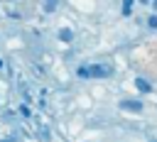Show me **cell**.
Wrapping results in <instances>:
<instances>
[{"label":"cell","instance_id":"6da1fadb","mask_svg":"<svg viewBox=\"0 0 157 142\" xmlns=\"http://www.w3.org/2000/svg\"><path fill=\"white\" fill-rule=\"evenodd\" d=\"M88 71H91V76L103 78V76H110L113 73V66L110 64H93V66H88Z\"/></svg>","mask_w":157,"mask_h":142},{"label":"cell","instance_id":"7a4b0ae2","mask_svg":"<svg viewBox=\"0 0 157 142\" xmlns=\"http://www.w3.org/2000/svg\"><path fill=\"white\" fill-rule=\"evenodd\" d=\"M120 108L123 110H130V113H140L142 110V103L140 100H120Z\"/></svg>","mask_w":157,"mask_h":142},{"label":"cell","instance_id":"3957f363","mask_svg":"<svg viewBox=\"0 0 157 142\" xmlns=\"http://www.w3.org/2000/svg\"><path fill=\"white\" fill-rule=\"evenodd\" d=\"M59 39H61V42H71V39H74V32H71L69 27H61V29H59Z\"/></svg>","mask_w":157,"mask_h":142},{"label":"cell","instance_id":"277c9868","mask_svg":"<svg viewBox=\"0 0 157 142\" xmlns=\"http://www.w3.org/2000/svg\"><path fill=\"white\" fill-rule=\"evenodd\" d=\"M135 86H137V88H140L142 93H150V91H152V86H150V83H147L145 78H135Z\"/></svg>","mask_w":157,"mask_h":142},{"label":"cell","instance_id":"5b68a950","mask_svg":"<svg viewBox=\"0 0 157 142\" xmlns=\"http://www.w3.org/2000/svg\"><path fill=\"white\" fill-rule=\"evenodd\" d=\"M78 78H91V71H88V66H78Z\"/></svg>","mask_w":157,"mask_h":142},{"label":"cell","instance_id":"8992f818","mask_svg":"<svg viewBox=\"0 0 157 142\" xmlns=\"http://www.w3.org/2000/svg\"><path fill=\"white\" fill-rule=\"evenodd\" d=\"M44 10H47V12H54V10H56V0H49V2L44 5Z\"/></svg>","mask_w":157,"mask_h":142},{"label":"cell","instance_id":"52a82bcc","mask_svg":"<svg viewBox=\"0 0 157 142\" xmlns=\"http://www.w3.org/2000/svg\"><path fill=\"white\" fill-rule=\"evenodd\" d=\"M130 10H132V0H125V5H123V15H130Z\"/></svg>","mask_w":157,"mask_h":142},{"label":"cell","instance_id":"ba28073f","mask_svg":"<svg viewBox=\"0 0 157 142\" xmlns=\"http://www.w3.org/2000/svg\"><path fill=\"white\" fill-rule=\"evenodd\" d=\"M39 137H42L44 142H49V130H47V127H39Z\"/></svg>","mask_w":157,"mask_h":142},{"label":"cell","instance_id":"9c48e42d","mask_svg":"<svg viewBox=\"0 0 157 142\" xmlns=\"http://www.w3.org/2000/svg\"><path fill=\"white\" fill-rule=\"evenodd\" d=\"M147 24H150V29H157V15H150Z\"/></svg>","mask_w":157,"mask_h":142},{"label":"cell","instance_id":"30bf717a","mask_svg":"<svg viewBox=\"0 0 157 142\" xmlns=\"http://www.w3.org/2000/svg\"><path fill=\"white\" fill-rule=\"evenodd\" d=\"M0 142H17V137L15 135H5V137H0Z\"/></svg>","mask_w":157,"mask_h":142},{"label":"cell","instance_id":"8fae6325","mask_svg":"<svg viewBox=\"0 0 157 142\" xmlns=\"http://www.w3.org/2000/svg\"><path fill=\"white\" fill-rule=\"evenodd\" d=\"M20 113H22L25 118H29V108H27V105H20Z\"/></svg>","mask_w":157,"mask_h":142},{"label":"cell","instance_id":"7c38bea8","mask_svg":"<svg viewBox=\"0 0 157 142\" xmlns=\"http://www.w3.org/2000/svg\"><path fill=\"white\" fill-rule=\"evenodd\" d=\"M2 69H5V61H2V59H0V71H2Z\"/></svg>","mask_w":157,"mask_h":142},{"label":"cell","instance_id":"4fadbf2b","mask_svg":"<svg viewBox=\"0 0 157 142\" xmlns=\"http://www.w3.org/2000/svg\"><path fill=\"white\" fill-rule=\"evenodd\" d=\"M152 7H155V10H157V0H155V2H152Z\"/></svg>","mask_w":157,"mask_h":142}]
</instances>
